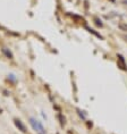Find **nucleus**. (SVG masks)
Wrapping results in <instances>:
<instances>
[{
	"label": "nucleus",
	"mask_w": 127,
	"mask_h": 134,
	"mask_svg": "<svg viewBox=\"0 0 127 134\" xmlns=\"http://www.w3.org/2000/svg\"><path fill=\"white\" fill-rule=\"evenodd\" d=\"M28 123H30V125L32 126V129L36 132V134H47L45 129H44V126H43V124L40 122L39 119H36L35 117L30 116V117H28Z\"/></svg>",
	"instance_id": "nucleus-1"
},
{
	"label": "nucleus",
	"mask_w": 127,
	"mask_h": 134,
	"mask_svg": "<svg viewBox=\"0 0 127 134\" xmlns=\"http://www.w3.org/2000/svg\"><path fill=\"white\" fill-rule=\"evenodd\" d=\"M14 124H15V126L18 129V131H21L22 133H26V127H25V125L23 124V122H22L21 119L15 118L14 119Z\"/></svg>",
	"instance_id": "nucleus-2"
},
{
	"label": "nucleus",
	"mask_w": 127,
	"mask_h": 134,
	"mask_svg": "<svg viewBox=\"0 0 127 134\" xmlns=\"http://www.w3.org/2000/svg\"><path fill=\"white\" fill-rule=\"evenodd\" d=\"M2 52H4V53H5V55H6V56H7V57H8V58H9V59H13V58H14V56H13V53H11V51H10V50H8L7 48H4V49H2Z\"/></svg>",
	"instance_id": "nucleus-3"
},
{
	"label": "nucleus",
	"mask_w": 127,
	"mask_h": 134,
	"mask_svg": "<svg viewBox=\"0 0 127 134\" xmlns=\"http://www.w3.org/2000/svg\"><path fill=\"white\" fill-rule=\"evenodd\" d=\"M119 29L122 30V31H127V25L126 24H123V23H120V24H119Z\"/></svg>",
	"instance_id": "nucleus-4"
},
{
	"label": "nucleus",
	"mask_w": 127,
	"mask_h": 134,
	"mask_svg": "<svg viewBox=\"0 0 127 134\" xmlns=\"http://www.w3.org/2000/svg\"><path fill=\"white\" fill-rule=\"evenodd\" d=\"M125 39H126V41H127V36H126V38H125Z\"/></svg>",
	"instance_id": "nucleus-5"
}]
</instances>
